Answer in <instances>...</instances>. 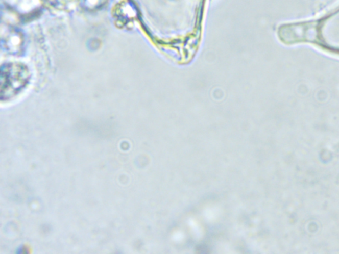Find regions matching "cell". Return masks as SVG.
I'll return each mask as SVG.
<instances>
[{"label":"cell","instance_id":"1","mask_svg":"<svg viewBox=\"0 0 339 254\" xmlns=\"http://www.w3.org/2000/svg\"><path fill=\"white\" fill-rule=\"evenodd\" d=\"M30 73L26 65L10 63L2 67L1 99H10L23 90L30 80Z\"/></svg>","mask_w":339,"mask_h":254}]
</instances>
